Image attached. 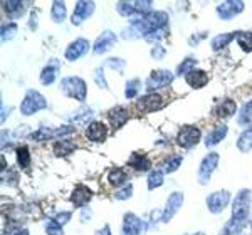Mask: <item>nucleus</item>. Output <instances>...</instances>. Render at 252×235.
Returning a JSON list of instances; mask_svg holds the SVG:
<instances>
[{"instance_id":"obj_1","label":"nucleus","mask_w":252,"mask_h":235,"mask_svg":"<svg viewBox=\"0 0 252 235\" xmlns=\"http://www.w3.org/2000/svg\"><path fill=\"white\" fill-rule=\"evenodd\" d=\"M168 26V14L163 10H155L148 15H143L140 19H135L129 22V27L138 34V37H146L158 30H165Z\"/></svg>"},{"instance_id":"obj_2","label":"nucleus","mask_w":252,"mask_h":235,"mask_svg":"<svg viewBox=\"0 0 252 235\" xmlns=\"http://www.w3.org/2000/svg\"><path fill=\"white\" fill-rule=\"evenodd\" d=\"M251 202H252V192L249 188H242L234 198L232 217H230V220L235 222V224L241 225V227H246L247 224H249Z\"/></svg>"},{"instance_id":"obj_3","label":"nucleus","mask_w":252,"mask_h":235,"mask_svg":"<svg viewBox=\"0 0 252 235\" xmlns=\"http://www.w3.org/2000/svg\"><path fill=\"white\" fill-rule=\"evenodd\" d=\"M59 89L63 91V94L66 98L76 99L79 103H84L88 96V84L83 78H78V76H67V78L61 79Z\"/></svg>"},{"instance_id":"obj_4","label":"nucleus","mask_w":252,"mask_h":235,"mask_svg":"<svg viewBox=\"0 0 252 235\" xmlns=\"http://www.w3.org/2000/svg\"><path fill=\"white\" fill-rule=\"evenodd\" d=\"M47 108V99L40 94L39 91L35 89H29L24 96L22 103H20V113L24 116H32L35 113H39L40 109H46Z\"/></svg>"},{"instance_id":"obj_5","label":"nucleus","mask_w":252,"mask_h":235,"mask_svg":"<svg viewBox=\"0 0 252 235\" xmlns=\"http://www.w3.org/2000/svg\"><path fill=\"white\" fill-rule=\"evenodd\" d=\"M173 79H175V74L170 72L168 69H155V71L150 72V76L146 78L145 88L148 92H155L158 89L170 86V84L173 83Z\"/></svg>"},{"instance_id":"obj_6","label":"nucleus","mask_w":252,"mask_h":235,"mask_svg":"<svg viewBox=\"0 0 252 235\" xmlns=\"http://www.w3.org/2000/svg\"><path fill=\"white\" fill-rule=\"evenodd\" d=\"M202 140V133L200 129L193 124H185V126L180 128L177 135V143L178 147H182L184 149H192L200 143Z\"/></svg>"},{"instance_id":"obj_7","label":"nucleus","mask_w":252,"mask_h":235,"mask_svg":"<svg viewBox=\"0 0 252 235\" xmlns=\"http://www.w3.org/2000/svg\"><path fill=\"white\" fill-rule=\"evenodd\" d=\"M219 160H220V156H219V153H215V151H209L204 158H202L200 167H198V175H197L198 183L200 185L209 183L212 173L219 167Z\"/></svg>"},{"instance_id":"obj_8","label":"nucleus","mask_w":252,"mask_h":235,"mask_svg":"<svg viewBox=\"0 0 252 235\" xmlns=\"http://www.w3.org/2000/svg\"><path fill=\"white\" fill-rule=\"evenodd\" d=\"M230 200H232V197H230L229 190H217L205 198V204L210 213H220L229 206Z\"/></svg>"},{"instance_id":"obj_9","label":"nucleus","mask_w":252,"mask_h":235,"mask_svg":"<svg viewBox=\"0 0 252 235\" xmlns=\"http://www.w3.org/2000/svg\"><path fill=\"white\" fill-rule=\"evenodd\" d=\"M74 126H58V128H40L37 131H34L31 135V140L34 141H47V140H54V138H61L74 133Z\"/></svg>"},{"instance_id":"obj_10","label":"nucleus","mask_w":252,"mask_h":235,"mask_svg":"<svg viewBox=\"0 0 252 235\" xmlns=\"http://www.w3.org/2000/svg\"><path fill=\"white\" fill-rule=\"evenodd\" d=\"M89 49H91V42H89L88 39L79 37V39L72 40V42L66 47L64 58H66V60H69V62H74V60L81 59L83 56H86Z\"/></svg>"},{"instance_id":"obj_11","label":"nucleus","mask_w":252,"mask_h":235,"mask_svg":"<svg viewBox=\"0 0 252 235\" xmlns=\"http://www.w3.org/2000/svg\"><path fill=\"white\" fill-rule=\"evenodd\" d=\"M184 193L182 192H172L166 198V205L163 208V215H161V222L163 224H168L172 218L177 215V212L182 208V205H184Z\"/></svg>"},{"instance_id":"obj_12","label":"nucleus","mask_w":252,"mask_h":235,"mask_svg":"<svg viewBox=\"0 0 252 235\" xmlns=\"http://www.w3.org/2000/svg\"><path fill=\"white\" fill-rule=\"evenodd\" d=\"M145 230H146V225L140 217H136L133 212L125 213L121 235H143Z\"/></svg>"},{"instance_id":"obj_13","label":"nucleus","mask_w":252,"mask_h":235,"mask_svg":"<svg viewBox=\"0 0 252 235\" xmlns=\"http://www.w3.org/2000/svg\"><path fill=\"white\" fill-rule=\"evenodd\" d=\"M244 2L242 0H227V2H222L215 7V12L222 20H230L234 19L237 14L244 12Z\"/></svg>"},{"instance_id":"obj_14","label":"nucleus","mask_w":252,"mask_h":235,"mask_svg":"<svg viewBox=\"0 0 252 235\" xmlns=\"http://www.w3.org/2000/svg\"><path fill=\"white\" fill-rule=\"evenodd\" d=\"M96 10V3L94 2H86V0H79L76 2V7H74V12H72V17H71V22L72 26H81L86 19L91 17Z\"/></svg>"},{"instance_id":"obj_15","label":"nucleus","mask_w":252,"mask_h":235,"mask_svg":"<svg viewBox=\"0 0 252 235\" xmlns=\"http://www.w3.org/2000/svg\"><path fill=\"white\" fill-rule=\"evenodd\" d=\"M116 40H118V37L113 30H103L101 35H97L94 44H93V52H94L96 56L104 54V52H108L109 49L115 47Z\"/></svg>"},{"instance_id":"obj_16","label":"nucleus","mask_w":252,"mask_h":235,"mask_svg":"<svg viewBox=\"0 0 252 235\" xmlns=\"http://www.w3.org/2000/svg\"><path fill=\"white\" fill-rule=\"evenodd\" d=\"M163 98H161L158 92H148V94L141 96L138 99L136 106L145 113H155V111H160L163 108Z\"/></svg>"},{"instance_id":"obj_17","label":"nucleus","mask_w":252,"mask_h":235,"mask_svg":"<svg viewBox=\"0 0 252 235\" xmlns=\"http://www.w3.org/2000/svg\"><path fill=\"white\" fill-rule=\"evenodd\" d=\"M93 198V192L88 188L86 185H76L74 192L71 193V204L76 206V208H86V205L91 202Z\"/></svg>"},{"instance_id":"obj_18","label":"nucleus","mask_w":252,"mask_h":235,"mask_svg":"<svg viewBox=\"0 0 252 235\" xmlns=\"http://www.w3.org/2000/svg\"><path fill=\"white\" fill-rule=\"evenodd\" d=\"M86 136L93 143H103L108 136V126L103 121H91L86 129Z\"/></svg>"},{"instance_id":"obj_19","label":"nucleus","mask_w":252,"mask_h":235,"mask_svg":"<svg viewBox=\"0 0 252 235\" xmlns=\"http://www.w3.org/2000/svg\"><path fill=\"white\" fill-rule=\"evenodd\" d=\"M108 118H109V123H111L113 129H120V128H123L126 124V121L129 119V113H128V109L123 106H116L108 111Z\"/></svg>"},{"instance_id":"obj_20","label":"nucleus","mask_w":252,"mask_h":235,"mask_svg":"<svg viewBox=\"0 0 252 235\" xmlns=\"http://www.w3.org/2000/svg\"><path fill=\"white\" fill-rule=\"evenodd\" d=\"M185 83L193 89H202L209 84V74H207L204 69L195 67L193 71H190L189 74L185 76Z\"/></svg>"},{"instance_id":"obj_21","label":"nucleus","mask_w":252,"mask_h":235,"mask_svg":"<svg viewBox=\"0 0 252 235\" xmlns=\"http://www.w3.org/2000/svg\"><path fill=\"white\" fill-rule=\"evenodd\" d=\"M227 133H229V128H227V124H217V126H215L212 131H210L209 135L205 136V140H204L205 147L207 148H214L215 145L222 143V141L225 140Z\"/></svg>"},{"instance_id":"obj_22","label":"nucleus","mask_w":252,"mask_h":235,"mask_svg":"<svg viewBox=\"0 0 252 235\" xmlns=\"http://www.w3.org/2000/svg\"><path fill=\"white\" fill-rule=\"evenodd\" d=\"M2 9L9 19H20L26 12V5L20 0H3Z\"/></svg>"},{"instance_id":"obj_23","label":"nucleus","mask_w":252,"mask_h":235,"mask_svg":"<svg viewBox=\"0 0 252 235\" xmlns=\"http://www.w3.org/2000/svg\"><path fill=\"white\" fill-rule=\"evenodd\" d=\"M128 167L135 168V170H138V172H148V170L152 168V161H150V158L146 155H143V153L135 151L131 156H129Z\"/></svg>"},{"instance_id":"obj_24","label":"nucleus","mask_w":252,"mask_h":235,"mask_svg":"<svg viewBox=\"0 0 252 235\" xmlns=\"http://www.w3.org/2000/svg\"><path fill=\"white\" fill-rule=\"evenodd\" d=\"M58 69H59V64L56 62V60H52L51 64H47V66L40 71V76H39L40 83H42L44 86H51V84L58 79Z\"/></svg>"},{"instance_id":"obj_25","label":"nucleus","mask_w":252,"mask_h":235,"mask_svg":"<svg viewBox=\"0 0 252 235\" xmlns=\"http://www.w3.org/2000/svg\"><path fill=\"white\" fill-rule=\"evenodd\" d=\"M235 111H237V104H235V101L230 99V98L223 99L222 103L215 108V115H217L219 118H222V119H227V118L234 116Z\"/></svg>"},{"instance_id":"obj_26","label":"nucleus","mask_w":252,"mask_h":235,"mask_svg":"<svg viewBox=\"0 0 252 235\" xmlns=\"http://www.w3.org/2000/svg\"><path fill=\"white\" fill-rule=\"evenodd\" d=\"M52 149H54L56 156H67L76 149V143L72 140H69V138H63V140L56 141Z\"/></svg>"},{"instance_id":"obj_27","label":"nucleus","mask_w":252,"mask_h":235,"mask_svg":"<svg viewBox=\"0 0 252 235\" xmlns=\"http://www.w3.org/2000/svg\"><path fill=\"white\" fill-rule=\"evenodd\" d=\"M108 181L109 185L113 186H125L128 185V175H126V172L123 168L116 167V168H111V172L108 173Z\"/></svg>"},{"instance_id":"obj_28","label":"nucleus","mask_w":252,"mask_h":235,"mask_svg":"<svg viewBox=\"0 0 252 235\" xmlns=\"http://www.w3.org/2000/svg\"><path fill=\"white\" fill-rule=\"evenodd\" d=\"M237 149L241 153L252 151V124L241 133V136H239V140H237Z\"/></svg>"},{"instance_id":"obj_29","label":"nucleus","mask_w":252,"mask_h":235,"mask_svg":"<svg viewBox=\"0 0 252 235\" xmlns=\"http://www.w3.org/2000/svg\"><path fill=\"white\" fill-rule=\"evenodd\" d=\"M235 34H237V32H229V34L215 35V37L210 40V47H212V51L217 52V51L223 49L225 46H229V44L235 39Z\"/></svg>"},{"instance_id":"obj_30","label":"nucleus","mask_w":252,"mask_h":235,"mask_svg":"<svg viewBox=\"0 0 252 235\" xmlns=\"http://www.w3.org/2000/svg\"><path fill=\"white\" fill-rule=\"evenodd\" d=\"M237 123L241 126H251L252 124V99L244 103V106L237 113Z\"/></svg>"},{"instance_id":"obj_31","label":"nucleus","mask_w":252,"mask_h":235,"mask_svg":"<svg viewBox=\"0 0 252 235\" xmlns=\"http://www.w3.org/2000/svg\"><path fill=\"white\" fill-rule=\"evenodd\" d=\"M66 15H67V10H66V3L64 2H52V7H51V19L54 20L56 24H63L66 20Z\"/></svg>"},{"instance_id":"obj_32","label":"nucleus","mask_w":252,"mask_h":235,"mask_svg":"<svg viewBox=\"0 0 252 235\" xmlns=\"http://www.w3.org/2000/svg\"><path fill=\"white\" fill-rule=\"evenodd\" d=\"M235 40L244 52H252V30H239L235 34Z\"/></svg>"},{"instance_id":"obj_33","label":"nucleus","mask_w":252,"mask_h":235,"mask_svg":"<svg viewBox=\"0 0 252 235\" xmlns=\"http://www.w3.org/2000/svg\"><path fill=\"white\" fill-rule=\"evenodd\" d=\"M116 10H118V14L123 15V17H126V19H128V17L131 20L140 19V17H138V14L135 12V9H133L131 2H116Z\"/></svg>"},{"instance_id":"obj_34","label":"nucleus","mask_w":252,"mask_h":235,"mask_svg":"<svg viewBox=\"0 0 252 235\" xmlns=\"http://www.w3.org/2000/svg\"><path fill=\"white\" fill-rule=\"evenodd\" d=\"M146 185H148V190H155L158 186L163 185V170H153V172H150L148 178H146Z\"/></svg>"},{"instance_id":"obj_35","label":"nucleus","mask_w":252,"mask_h":235,"mask_svg":"<svg viewBox=\"0 0 252 235\" xmlns=\"http://www.w3.org/2000/svg\"><path fill=\"white\" fill-rule=\"evenodd\" d=\"M141 89V81L140 79H129L128 83H126L125 86V96L126 99H135L138 98V92H140Z\"/></svg>"},{"instance_id":"obj_36","label":"nucleus","mask_w":252,"mask_h":235,"mask_svg":"<svg viewBox=\"0 0 252 235\" xmlns=\"http://www.w3.org/2000/svg\"><path fill=\"white\" fill-rule=\"evenodd\" d=\"M195 66H197V59H195V58H190V56H189V58H185L180 64H178L175 76H187L190 71H193Z\"/></svg>"},{"instance_id":"obj_37","label":"nucleus","mask_w":252,"mask_h":235,"mask_svg":"<svg viewBox=\"0 0 252 235\" xmlns=\"http://www.w3.org/2000/svg\"><path fill=\"white\" fill-rule=\"evenodd\" d=\"M17 163L22 170L29 168L31 165V151L27 147H20L17 148Z\"/></svg>"},{"instance_id":"obj_38","label":"nucleus","mask_w":252,"mask_h":235,"mask_svg":"<svg viewBox=\"0 0 252 235\" xmlns=\"http://www.w3.org/2000/svg\"><path fill=\"white\" fill-rule=\"evenodd\" d=\"M182 161H184V158L182 156H170L168 160L161 165V170H163V173H173L180 168Z\"/></svg>"},{"instance_id":"obj_39","label":"nucleus","mask_w":252,"mask_h":235,"mask_svg":"<svg viewBox=\"0 0 252 235\" xmlns=\"http://www.w3.org/2000/svg\"><path fill=\"white\" fill-rule=\"evenodd\" d=\"M15 34H17V24L10 22V24H7V26H2V32H0L2 42H7V40H10Z\"/></svg>"},{"instance_id":"obj_40","label":"nucleus","mask_w":252,"mask_h":235,"mask_svg":"<svg viewBox=\"0 0 252 235\" xmlns=\"http://www.w3.org/2000/svg\"><path fill=\"white\" fill-rule=\"evenodd\" d=\"M104 64L111 67L113 71H116L118 74H123V72H125V67H126V60H125V59H120V58H109Z\"/></svg>"},{"instance_id":"obj_41","label":"nucleus","mask_w":252,"mask_h":235,"mask_svg":"<svg viewBox=\"0 0 252 235\" xmlns=\"http://www.w3.org/2000/svg\"><path fill=\"white\" fill-rule=\"evenodd\" d=\"M133 197V185L128 183L125 186H121L118 192H115V200H128Z\"/></svg>"},{"instance_id":"obj_42","label":"nucleus","mask_w":252,"mask_h":235,"mask_svg":"<svg viewBox=\"0 0 252 235\" xmlns=\"http://www.w3.org/2000/svg\"><path fill=\"white\" fill-rule=\"evenodd\" d=\"M242 230H244L242 227H239L237 224H234L232 220H229L225 224V227L220 230V234H219V235H239Z\"/></svg>"},{"instance_id":"obj_43","label":"nucleus","mask_w":252,"mask_h":235,"mask_svg":"<svg viewBox=\"0 0 252 235\" xmlns=\"http://www.w3.org/2000/svg\"><path fill=\"white\" fill-rule=\"evenodd\" d=\"M46 234L47 235H64L63 225L58 224L56 220H49L46 224Z\"/></svg>"},{"instance_id":"obj_44","label":"nucleus","mask_w":252,"mask_h":235,"mask_svg":"<svg viewBox=\"0 0 252 235\" xmlns=\"http://www.w3.org/2000/svg\"><path fill=\"white\" fill-rule=\"evenodd\" d=\"M94 83L97 84V88L101 89H108V81L104 78V67H97L94 71Z\"/></svg>"},{"instance_id":"obj_45","label":"nucleus","mask_w":252,"mask_h":235,"mask_svg":"<svg viewBox=\"0 0 252 235\" xmlns=\"http://www.w3.org/2000/svg\"><path fill=\"white\" fill-rule=\"evenodd\" d=\"M165 54H166V49L161 44H155V47L152 49V56H153V59H163L165 58Z\"/></svg>"},{"instance_id":"obj_46","label":"nucleus","mask_w":252,"mask_h":235,"mask_svg":"<svg viewBox=\"0 0 252 235\" xmlns=\"http://www.w3.org/2000/svg\"><path fill=\"white\" fill-rule=\"evenodd\" d=\"M71 217H72V213L71 212H61V213H58L52 220H56L58 224H61V225H64V224H67L69 220H71Z\"/></svg>"},{"instance_id":"obj_47","label":"nucleus","mask_w":252,"mask_h":235,"mask_svg":"<svg viewBox=\"0 0 252 235\" xmlns=\"http://www.w3.org/2000/svg\"><path fill=\"white\" fill-rule=\"evenodd\" d=\"M94 235H113L111 234V227L106 224V225L103 227V229H97L96 232H94Z\"/></svg>"},{"instance_id":"obj_48","label":"nucleus","mask_w":252,"mask_h":235,"mask_svg":"<svg viewBox=\"0 0 252 235\" xmlns=\"http://www.w3.org/2000/svg\"><path fill=\"white\" fill-rule=\"evenodd\" d=\"M91 215H93V212L89 208H83V212H81V222H88V220H91Z\"/></svg>"},{"instance_id":"obj_49","label":"nucleus","mask_w":252,"mask_h":235,"mask_svg":"<svg viewBox=\"0 0 252 235\" xmlns=\"http://www.w3.org/2000/svg\"><path fill=\"white\" fill-rule=\"evenodd\" d=\"M14 235H31V234H29V230H27V229H19Z\"/></svg>"},{"instance_id":"obj_50","label":"nucleus","mask_w":252,"mask_h":235,"mask_svg":"<svg viewBox=\"0 0 252 235\" xmlns=\"http://www.w3.org/2000/svg\"><path fill=\"white\" fill-rule=\"evenodd\" d=\"M249 224H251V229H252V210H251V218H249Z\"/></svg>"},{"instance_id":"obj_51","label":"nucleus","mask_w":252,"mask_h":235,"mask_svg":"<svg viewBox=\"0 0 252 235\" xmlns=\"http://www.w3.org/2000/svg\"><path fill=\"white\" fill-rule=\"evenodd\" d=\"M193 235H207L205 232H197V234H193Z\"/></svg>"}]
</instances>
